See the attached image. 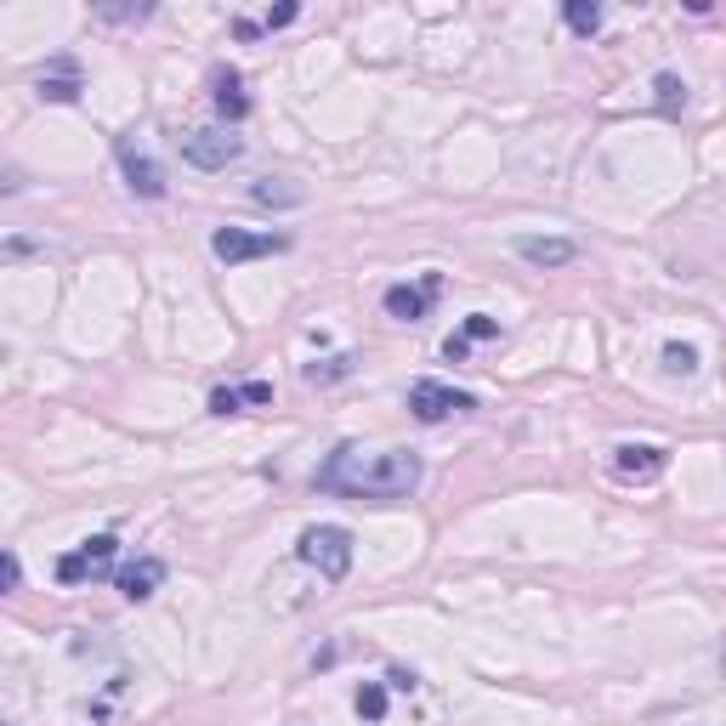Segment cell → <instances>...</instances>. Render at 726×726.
Returning <instances> with one entry per match:
<instances>
[{"label":"cell","instance_id":"15","mask_svg":"<svg viewBox=\"0 0 726 726\" xmlns=\"http://www.w3.org/2000/svg\"><path fill=\"white\" fill-rule=\"evenodd\" d=\"M295 18H302V7H295V0H284V7L268 12V18H239L234 35H239V41H256V35H273V29H290Z\"/></svg>","mask_w":726,"mask_h":726},{"label":"cell","instance_id":"19","mask_svg":"<svg viewBox=\"0 0 726 726\" xmlns=\"http://www.w3.org/2000/svg\"><path fill=\"white\" fill-rule=\"evenodd\" d=\"M352 363H358L352 352H341V358H324V363H307V381H313V386H329V381H347V375H352Z\"/></svg>","mask_w":726,"mask_h":726},{"label":"cell","instance_id":"2","mask_svg":"<svg viewBox=\"0 0 726 726\" xmlns=\"http://www.w3.org/2000/svg\"><path fill=\"white\" fill-rule=\"evenodd\" d=\"M295 556H302L307 568H318V579L341 585L352 574V534L341 522H313V528H302V540H295Z\"/></svg>","mask_w":726,"mask_h":726},{"label":"cell","instance_id":"7","mask_svg":"<svg viewBox=\"0 0 726 726\" xmlns=\"http://www.w3.org/2000/svg\"><path fill=\"white\" fill-rule=\"evenodd\" d=\"M438 295H443V273H420V284H386L381 307H386V318H398V324H420L426 313H432Z\"/></svg>","mask_w":726,"mask_h":726},{"label":"cell","instance_id":"12","mask_svg":"<svg viewBox=\"0 0 726 726\" xmlns=\"http://www.w3.org/2000/svg\"><path fill=\"white\" fill-rule=\"evenodd\" d=\"M211 103H216V114H222L227 125H239V120H250V97H245V75H239V69H216V75H211Z\"/></svg>","mask_w":726,"mask_h":726},{"label":"cell","instance_id":"26","mask_svg":"<svg viewBox=\"0 0 726 726\" xmlns=\"http://www.w3.org/2000/svg\"><path fill=\"white\" fill-rule=\"evenodd\" d=\"M466 352H472V347H466V341H460V336H449V341H443V358H449V363H460V358H466Z\"/></svg>","mask_w":726,"mask_h":726},{"label":"cell","instance_id":"6","mask_svg":"<svg viewBox=\"0 0 726 726\" xmlns=\"http://www.w3.org/2000/svg\"><path fill=\"white\" fill-rule=\"evenodd\" d=\"M114 556H120V540L114 534H91L80 551L57 556V585H86V579H109L114 574Z\"/></svg>","mask_w":726,"mask_h":726},{"label":"cell","instance_id":"5","mask_svg":"<svg viewBox=\"0 0 726 726\" xmlns=\"http://www.w3.org/2000/svg\"><path fill=\"white\" fill-rule=\"evenodd\" d=\"M477 398L472 392H460V386H443V381H415L409 386V415L420 426H443L449 415H472Z\"/></svg>","mask_w":726,"mask_h":726},{"label":"cell","instance_id":"18","mask_svg":"<svg viewBox=\"0 0 726 726\" xmlns=\"http://www.w3.org/2000/svg\"><path fill=\"white\" fill-rule=\"evenodd\" d=\"M386 704H392V699H386L381 681H363V687L352 692V710H358L363 721H386Z\"/></svg>","mask_w":726,"mask_h":726},{"label":"cell","instance_id":"13","mask_svg":"<svg viewBox=\"0 0 726 726\" xmlns=\"http://www.w3.org/2000/svg\"><path fill=\"white\" fill-rule=\"evenodd\" d=\"M268 404H273V381H245V386L211 392V415H239V409H268Z\"/></svg>","mask_w":726,"mask_h":726},{"label":"cell","instance_id":"21","mask_svg":"<svg viewBox=\"0 0 726 726\" xmlns=\"http://www.w3.org/2000/svg\"><path fill=\"white\" fill-rule=\"evenodd\" d=\"M665 370H670V375H699V347L670 341V347H665Z\"/></svg>","mask_w":726,"mask_h":726},{"label":"cell","instance_id":"23","mask_svg":"<svg viewBox=\"0 0 726 726\" xmlns=\"http://www.w3.org/2000/svg\"><path fill=\"white\" fill-rule=\"evenodd\" d=\"M154 7H97V23H148Z\"/></svg>","mask_w":726,"mask_h":726},{"label":"cell","instance_id":"3","mask_svg":"<svg viewBox=\"0 0 726 726\" xmlns=\"http://www.w3.org/2000/svg\"><path fill=\"white\" fill-rule=\"evenodd\" d=\"M182 159L193 171H227V165L245 159V137H234L227 125H193L182 131Z\"/></svg>","mask_w":726,"mask_h":726},{"label":"cell","instance_id":"14","mask_svg":"<svg viewBox=\"0 0 726 726\" xmlns=\"http://www.w3.org/2000/svg\"><path fill=\"white\" fill-rule=\"evenodd\" d=\"M41 103H80V91H86V80H80V63L75 57H57L52 69L41 75Z\"/></svg>","mask_w":726,"mask_h":726},{"label":"cell","instance_id":"24","mask_svg":"<svg viewBox=\"0 0 726 726\" xmlns=\"http://www.w3.org/2000/svg\"><path fill=\"white\" fill-rule=\"evenodd\" d=\"M23 585V563L12 551H0V597H12V590Z\"/></svg>","mask_w":726,"mask_h":726},{"label":"cell","instance_id":"17","mask_svg":"<svg viewBox=\"0 0 726 726\" xmlns=\"http://www.w3.org/2000/svg\"><path fill=\"white\" fill-rule=\"evenodd\" d=\"M563 18H568V29H574L579 41H590V35L602 29V7H597V0H568Z\"/></svg>","mask_w":726,"mask_h":726},{"label":"cell","instance_id":"1","mask_svg":"<svg viewBox=\"0 0 726 726\" xmlns=\"http://www.w3.org/2000/svg\"><path fill=\"white\" fill-rule=\"evenodd\" d=\"M420 477H426V460L415 449H363V443H341L313 472L324 494L363 500V506H398L420 488Z\"/></svg>","mask_w":726,"mask_h":726},{"label":"cell","instance_id":"16","mask_svg":"<svg viewBox=\"0 0 726 726\" xmlns=\"http://www.w3.org/2000/svg\"><path fill=\"white\" fill-rule=\"evenodd\" d=\"M250 200H256V205H279V211H284V205H302V200H307V188H295L290 177H261V182L250 188Z\"/></svg>","mask_w":726,"mask_h":726},{"label":"cell","instance_id":"11","mask_svg":"<svg viewBox=\"0 0 726 726\" xmlns=\"http://www.w3.org/2000/svg\"><path fill=\"white\" fill-rule=\"evenodd\" d=\"M517 256L528 261V268H568V261L579 256V245L574 239H563V234H522L517 239Z\"/></svg>","mask_w":726,"mask_h":726},{"label":"cell","instance_id":"8","mask_svg":"<svg viewBox=\"0 0 726 726\" xmlns=\"http://www.w3.org/2000/svg\"><path fill=\"white\" fill-rule=\"evenodd\" d=\"M670 472V449L665 443H619L613 449V477L619 483H658Z\"/></svg>","mask_w":726,"mask_h":726},{"label":"cell","instance_id":"25","mask_svg":"<svg viewBox=\"0 0 726 726\" xmlns=\"http://www.w3.org/2000/svg\"><path fill=\"white\" fill-rule=\"evenodd\" d=\"M386 687H392V692H415V670H392Z\"/></svg>","mask_w":726,"mask_h":726},{"label":"cell","instance_id":"27","mask_svg":"<svg viewBox=\"0 0 726 726\" xmlns=\"http://www.w3.org/2000/svg\"><path fill=\"white\" fill-rule=\"evenodd\" d=\"M0 726H7V721H0Z\"/></svg>","mask_w":726,"mask_h":726},{"label":"cell","instance_id":"22","mask_svg":"<svg viewBox=\"0 0 726 726\" xmlns=\"http://www.w3.org/2000/svg\"><path fill=\"white\" fill-rule=\"evenodd\" d=\"M494 336H500V318H488V313H472L466 318V329H460V341H494Z\"/></svg>","mask_w":726,"mask_h":726},{"label":"cell","instance_id":"9","mask_svg":"<svg viewBox=\"0 0 726 726\" xmlns=\"http://www.w3.org/2000/svg\"><path fill=\"white\" fill-rule=\"evenodd\" d=\"M114 154H120L125 188L137 193V200H165V165H159L154 154H143L131 137H120V143H114Z\"/></svg>","mask_w":726,"mask_h":726},{"label":"cell","instance_id":"10","mask_svg":"<svg viewBox=\"0 0 726 726\" xmlns=\"http://www.w3.org/2000/svg\"><path fill=\"white\" fill-rule=\"evenodd\" d=\"M159 585H165V563H159V556H137V563L114 568V590L125 602H148Z\"/></svg>","mask_w":726,"mask_h":726},{"label":"cell","instance_id":"4","mask_svg":"<svg viewBox=\"0 0 726 726\" xmlns=\"http://www.w3.org/2000/svg\"><path fill=\"white\" fill-rule=\"evenodd\" d=\"M290 234H250V227H216L211 234V256L239 268V261H261V256H284Z\"/></svg>","mask_w":726,"mask_h":726},{"label":"cell","instance_id":"20","mask_svg":"<svg viewBox=\"0 0 726 726\" xmlns=\"http://www.w3.org/2000/svg\"><path fill=\"white\" fill-rule=\"evenodd\" d=\"M653 91H658V109H665V114H681V109H687V86H681V75L665 69V75L653 80Z\"/></svg>","mask_w":726,"mask_h":726}]
</instances>
